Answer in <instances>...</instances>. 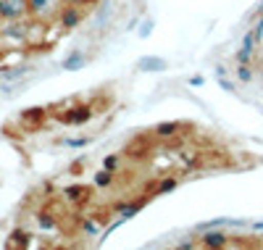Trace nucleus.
Listing matches in <instances>:
<instances>
[{"label": "nucleus", "instance_id": "b1692460", "mask_svg": "<svg viewBox=\"0 0 263 250\" xmlns=\"http://www.w3.org/2000/svg\"><path fill=\"white\" fill-rule=\"evenodd\" d=\"M253 32H255V37H258V40H260V37H263V19H260V21H258V27H255V29H253Z\"/></svg>", "mask_w": 263, "mask_h": 250}, {"label": "nucleus", "instance_id": "412c9836", "mask_svg": "<svg viewBox=\"0 0 263 250\" xmlns=\"http://www.w3.org/2000/svg\"><path fill=\"white\" fill-rule=\"evenodd\" d=\"M116 166H119V158H116V155H108V158H105V169H108V171H116Z\"/></svg>", "mask_w": 263, "mask_h": 250}, {"label": "nucleus", "instance_id": "4468645a", "mask_svg": "<svg viewBox=\"0 0 263 250\" xmlns=\"http://www.w3.org/2000/svg\"><path fill=\"white\" fill-rule=\"evenodd\" d=\"M177 185H179V179H177V176H168V179H163V182H161V185H158L156 190H153V192H158V195H161V192H168V190H174Z\"/></svg>", "mask_w": 263, "mask_h": 250}, {"label": "nucleus", "instance_id": "393cba45", "mask_svg": "<svg viewBox=\"0 0 263 250\" xmlns=\"http://www.w3.org/2000/svg\"><path fill=\"white\" fill-rule=\"evenodd\" d=\"M69 145L71 148H82V145H87V140H69Z\"/></svg>", "mask_w": 263, "mask_h": 250}, {"label": "nucleus", "instance_id": "a211bd4d", "mask_svg": "<svg viewBox=\"0 0 263 250\" xmlns=\"http://www.w3.org/2000/svg\"><path fill=\"white\" fill-rule=\"evenodd\" d=\"M82 229H84L87 235H92V237L100 232V229H98V224H95L92 219H82Z\"/></svg>", "mask_w": 263, "mask_h": 250}, {"label": "nucleus", "instance_id": "6ab92c4d", "mask_svg": "<svg viewBox=\"0 0 263 250\" xmlns=\"http://www.w3.org/2000/svg\"><path fill=\"white\" fill-rule=\"evenodd\" d=\"M29 69L27 66H16L13 72H3V79H16V77H21V74H27Z\"/></svg>", "mask_w": 263, "mask_h": 250}, {"label": "nucleus", "instance_id": "1a4fd4ad", "mask_svg": "<svg viewBox=\"0 0 263 250\" xmlns=\"http://www.w3.org/2000/svg\"><path fill=\"white\" fill-rule=\"evenodd\" d=\"M255 40H258L255 32H248V34H245L242 50L237 53V61H239V63H248V61H250V56H253V50H255Z\"/></svg>", "mask_w": 263, "mask_h": 250}, {"label": "nucleus", "instance_id": "cd10ccee", "mask_svg": "<svg viewBox=\"0 0 263 250\" xmlns=\"http://www.w3.org/2000/svg\"><path fill=\"white\" fill-rule=\"evenodd\" d=\"M260 245H263V240H260Z\"/></svg>", "mask_w": 263, "mask_h": 250}, {"label": "nucleus", "instance_id": "dca6fc26", "mask_svg": "<svg viewBox=\"0 0 263 250\" xmlns=\"http://www.w3.org/2000/svg\"><path fill=\"white\" fill-rule=\"evenodd\" d=\"M37 224L42 226V229H55V219L50 213H40L37 216Z\"/></svg>", "mask_w": 263, "mask_h": 250}, {"label": "nucleus", "instance_id": "f257e3e1", "mask_svg": "<svg viewBox=\"0 0 263 250\" xmlns=\"http://www.w3.org/2000/svg\"><path fill=\"white\" fill-rule=\"evenodd\" d=\"M27 3H29V16L34 21H50L63 8V0H27Z\"/></svg>", "mask_w": 263, "mask_h": 250}, {"label": "nucleus", "instance_id": "7ed1b4c3", "mask_svg": "<svg viewBox=\"0 0 263 250\" xmlns=\"http://www.w3.org/2000/svg\"><path fill=\"white\" fill-rule=\"evenodd\" d=\"M29 13L27 0H0V19L13 21V19H24Z\"/></svg>", "mask_w": 263, "mask_h": 250}, {"label": "nucleus", "instance_id": "aec40b11", "mask_svg": "<svg viewBox=\"0 0 263 250\" xmlns=\"http://www.w3.org/2000/svg\"><path fill=\"white\" fill-rule=\"evenodd\" d=\"M237 77L242 79V82H250V79H253V72H250V66H239V69H237Z\"/></svg>", "mask_w": 263, "mask_h": 250}, {"label": "nucleus", "instance_id": "bb28decb", "mask_svg": "<svg viewBox=\"0 0 263 250\" xmlns=\"http://www.w3.org/2000/svg\"><path fill=\"white\" fill-rule=\"evenodd\" d=\"M63 3H71V6H79V3H82V0H63Z\"/></svg>", "mask_w": 263, "mask_h": 250}, {"label": "nucleus", "instance_id": "5701e85b", "mask_svg": "<svg viewBox=\"0 0 263 250\" xmlns=\"http://www.w3.org/2000/svg\"><path fill=\"white\" fill-rule=\"evenodd\" d=\"M218 84H221V87L227 90V93H232V82H227L224 77H218Z\"/></svg>", "mask_w": 263, "mask_h": 250}, {"label": "nucleus", "instance_id": "6e6552de", "mask_svg": "<svg viewBox=\"0 0 263 250\" xmlns=\"http://www.w3.org/2000/svg\"><path fill=\"white\" fill-rule=\"evenodd\" d=\"M45 116H48L45 108H29V111L21 113V124L24 127H40L42 121H45Z\"/></svg>", "mask_w": 263, "mask_h": 250}, {"label": "nucleus", "instance_id": "f3484780", "mask_svg": "<svg viewBox=\"0 0 263 250\" xmlns=\"http://www.w3.org/2000/svg\"><path fill=\"white\" fill-rule=\"evenodd\" d=\"M111 182H114V171H100L98 176H95V185H100V187H105V185H111Z\"/></svg>", "mask_w": 263, "mask_h": 250}, {"label": "nucleus", "instance_id": "9d476101", "mask_svg": "<svg viewBox=\"0 0 263 250\" xmlns=\"http://www.w3.org/2000/svg\"><path fill=\"white\" fill-rule=\"evenodd\" d=\"M84 53L82 50H74V53H69V56H66L63 58V69L66 72H77V69H82V66H84Z\"/></svg>", "mask_w": 263, "mask_h": 250}, {"label": "nucleus", "instance_id": "423d86ee", "mask_svg": "<svg viewBox=\"0 0 263 250\" xmlns=\"http://www.w3.org/2000/svg\"><path fill=\"white\" fill-rule=\"evenodd\" d=\"M90 195H92V190L84 185H71L63 190V200H69V203H84V200H90Z\"/></svg>", "mask_w": 263, "mask_h": 250}, {"label": "nucleus", "instance_id": "9b49d317", "mask_svg": "<svg viewBox=\"0 0 263 250\" xmlns=\"http://www.w3.org/2000/svg\"><path fill=\"white\" fill-rule=\"evenodd\" d=\"M203 245L205 247H227L229 242H227V235H221V232H208V235H203Z\"/></svg>", "mask_w": 263, "mask_h": 250}, {"label": "nucleus", "instance_id": "f8f14e48", "mask_svg": "<svg viewBox=\"0 0 263 250\" xmlns=\"http://www.w3.org/2000/svg\"><path fill=\"white\" fill-rule=\"evenodd\" d=\"M179 127L182 124H177V121H161L156 127V134H158V137H174V134L179 132Z\"/></svg>", "mask_w": 263, "mask_h": 250}, {"label": "nucleus", "instance_id": "ddd939ff", "mask_svg": "<svg viewBox=\"0 0 263 250\" xmlns=\"http://www.w3.org/2000/svg\"><path fill=\"white\" fill-rule=\"evenodd\" d=\"M11 247H27L29 245V232H24V229H16L13 235H11V242H8Z\"/></svg>", "mask_w": 263, "mask_h": 250}, {"label": "nucleus", "instance_id": "2eb2a0df", "mask_svg": "<svg viewBox=\"0 0 263 250\" xmlns=\"http://www.w3.org/2000/svg\"><path fill=\"white\" fill-rule=\"evenodd\" d=\"M145 206V200H137V203H132V206H126V208H121L119 213H121V219H132V216H135L140 208Z\"/></svg>", "mask_w": 263, "mask_h": 250}, {"label": "nucleus", "instance_id": "a878e982", "mask_svg": "<svg viewBox=\"0 0 263 250\" xmlns=\"http://www.w3.org/2000/svg\"><path fill=\"white\" fill-rule=\"evenodd\" d=\"M190 84H192V87H200V84H203V79H200V77H192V79H190Z\"/></svg>", "mask_w": 263, "mask_h": 250}, {"label": "nucleus", "instance_id": "f03ea898", "mask_svg": "<svg viewBox=\"0 0 263 250\" xmlns=\"http://www.w3.org/2000/svg\"><path fill=\"white\" fill-rule=\"evenodd\" d=\"M0 37L6 42H13V45H24V42H29V27L21 19L6 21V24L0 27Z\"/></svg>", "mask_w": 263, "mask_h": 250}, {"label": "nucleus", "instance_id": "39448f33", "mask_svg": "<svg viewBox=\"0 0 263 250\" xmlns=\"http://www.w3.org/2000/svg\"><path fill=\"white\" fill-rule=\"evenodd\" d=\"M90 116H92V108H90V105H77V108H71L69 113H63L61 121H66V124H84Z\"/></svg>", "mask_w": 263, "mask_h": 250}, {"label": "nucleus", "instance_id": "4be33fe9", "mask_svg": "<svg viewBox=\"0 0 263 250\" xmlns=\"http://www.w3.org/2000/svg\"><path fill=\"white\" fill-rule=\"evenodd\" d=\"M150 29H153V21L147 19L145 24H142V29H140V37H147V34H150Z\"/></svg>", "mask_w": 263, "mask_h": 250}, {"label": "nucleus", "instance_id": "0eeeda50", "mask_svg": "<svg viewBox=\"0 0 263 250\" xmlns=\"http://www.w3.org/2000/svg\"><path fill=\"white\" fill-rule=\"evenodd\" d=\"M137 69H140V72H166L168 63H166L163 58H158V56H142V58L137 61Z\"/></svg>", "mask_w": 263, "mask_h": 250}, {"label": "nucleus", "instance_id": "20e7f679", "mask_svg": "<svg viewBox=\"0 0 263 250\" xmlns=\"http://www.w3.org/2000/svg\"><path fill=\"white\" fill-rule=\"evenodd\" d=\"M79 21H82V11H79V6L63 3V8L58 11V24H61V29H74Z\"/></svg>", "mask_w": 263, "mask_h": 250}]
</instances>
